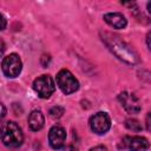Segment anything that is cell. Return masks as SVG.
<instances>
[{"label": "cell", "instance_id": "6", "mask_svg": "<svg viewBox=\"0 0 151 151\" xmlns=\"http://www.w3.org/2000/svg\"><path fill=\"white\" fill-rule=\"evenodd\" d=\"M90 127L97 134L106 133L111 127V119L106 112H97L90 118Z\"/></svg>", "mask_w": 151, "mask_h": 151}, {"label": "cell", "instance_id": "18", "mask_svg": "<svg viewBox=\"0 0 151 151\" xmlns=\"http://www.w3.org/2000/svg\"><path fill=\"white\" fill-rule=\"evenodd\" d=\"M64 151H78V149L77 147H74V146H72V145H68V146H66L65 147V150Z\"/></svg>", "mask_w": 151, "mask_h": 151}, {"label": "cell", "instance_id": "19", "mask_svg": "<svg viewBox=\"0 0 151 151\" xmlns=\"http://www.w3.org/2000/svg\"><path fill=\"white\" fill-rule=\"evenodd\" d=\"M146 125H147V126H146V129H147V130H150V113L146 116Z\"/></svg>", "mask_w": 151, "mask_h": 151}, {"label": "cell", "instance_id": "10", "mask_svg": "<svg viewBox=\"0 0 151 151\" xmlns=\"http://www.w3.org/2000/svg\"><path fill=\"white\" fill-rule=\"evenodd\" d=\"M104 20L110 25L112 26L113 28H125L127 21L125 19V17L122 14V13H118V12H113V13H106L104 15Z\"/></svg>", "mask_w": 151, "mask_h": 151}, {"label": "cell", "instance_id": "3", "mask_svg": "<svg viewBox=\"0 0 151 151\" xmlns=\"http://www.w3.org/2000/svg\"><path fill=\"white\" fill-rule=\"evenodd\" d=\"M57 84L65 94H71L79 88V83L74 76L66 68L60 70L57 74Z\"/></svg>", "mask_w": 151, "mask_h": 151}, {"label": "cell", "instance_id": "8", "mask_svg": "<svg viewBox=\"0 0 151 151\" xmlns=\"http://www.w3.org/2000/svg\"><path fill=\"white\" fill-rule=\"evenodd\" d=\"M122 145L124 149H129L131 151H145L149 149V140L142 136H126L122 140Z\"/></svg>", "mask_w": 151, "mask_h": 151}, {"label": "cell", "instance_id": "5", "mask_svg": "<svg viewBox=\"0 0 151 151\" xmlns=\"http://www.w3.org/2000/svg\"><path fill=\"white\" fill-rule=\"evenodd\" d=\"M33 88L40 98H50L55 91V85L48 74H42L33 81Z\"/></svg>", "mask_w": 151, "mask_h": 151}, {"label": "cell", "instance_id": "15", "mask_svg": "<svg viewBox=\"0 0 151 151\" xmlns=\"http://www.w3.org/2000/svg\"><path fill=\"white\" fill-rule=\"evenodd\" d=\"M5 27H6V19H5V17L0 13V31H2Z\"/></svg>", "mask_w": 151, "mask_h": 151}, {"label": "cell", "instance_id": "11", "mask_svg": "<svg viewBox=\"0 0 151 151\" xmlns=\"http://www.w3.org/2000/svg\"><path fill=\"white\" fill-rule=\"evenodd\" d=\"M45 124V118H44V114L41 113V111H38V110H34L29 113L28 116V126L31 130L33 131H39L42 129Z\"/></svg>", "mask_w": 151, "mask_h": 151}, {"label": "cell", "instance_id": "12", "mask_svg": "<svg viewBox=\"0 0 151 151\" xmlns=\"http://www.w3.org/2000/svg\"><path fill=\"white\" fill-rule=\"evenodd\" d=\"M125 126H126L129 130H132V131H134V132H139V131H142V129H143L142 124H140L137 119H131V118L125 120Z\"/></svg>", "mask_w": 151, "mask_h": 151}, {"label": "cell", "instance_id": "4", "mask_svg": "<svg viewBox=\"0 0 151 151\" xmlns=\"http://www.w3.org/2000/svg\"><path fill=\"white\" fill-rule=\"evenodd\" d=\"M21 68H22L21 59L15 53H12V54H8L7 57H5L1 63V70H2L4 74L8 78L18 77L21 72Z\"/></svg>", "mask_w": 151, "mask_h": 151}, {"label": "cell", "instance_id": "1", "mask_svg": "<svg viewBox=\"0 0 151 151\" xmlns=\"http://www.w3.org/2000/svg\"><path fill=\"white\" fill-rule=\"evenodd\" d=\"M103 41L106 44L109 50L120 60L127 63V64H136L138 61L137 53L132 50L130 45H127L125 41L119 39V37L113 35L111 33H103L101 34Z\"/></svg>", "mask_w": 151, "mask_h": 151}, {"label": "cell", "instance_id": "16", "mask_svg": "<svg viewBox=\"0 0 151 151\" xmlns=\"http://www.w3.org/2000/svg\"><path fill=\"white\" fill-rule=\"evenodd\" d=\"M5 50H6V46H5V42L0 39V57H2V54L5 53Z\"/></svg>", "mask_w": 151, "mask_h": 151}, {"label": "cell", "instance_id": "2", "mask_svg": "<svg viewBox=\"0 0 151 151\" xmlns=\"http://www.w3.org/2000/svg\"><path fill=\"white\" fill-rule=\"evenodd\" d=\"M1 142L8 147H19L24 142V134L19 125L14 122H5L0 126Z\"/></svg>", "mask_w": 151, "mask_h": 151}, {"label": "cell", "instance_id": "20", "mask_svg": "<svg viewBox=\"0 0 151 151\" xmlns=\"http://www.w3.org/2000/svg\"><path fill=\"white\" fill-rule=\"evenodd\" d=\"M150 33L147 34V37H146V44H147V48H150Z\"/></svg>", "mask_w": 151, "mask_h": 151}, {"label": "cell", "instance_id": "14", "mask_svg": "<svg viewBox=\"0 0 151 151\" xmlns=\"http://www.w3.org/2000/svg\"><path fill=\"white\" fill-rule=\"evenodd\" d=\"M6 116V107L4 106V104L0 101V124H2V120Z\"/></svg>", "mask_w": 151, "mask_h": 151}, {"label": "cell", "instance_id": "7", "mask_svg": "<svg viewBox=\"0 0 151 151\" xmlns=\"http://www.w3.org/2000/svg\"><path fill=\"white\" fill-rule=\"evenodd\" d=\"M118 100L122 104V106L125 109V111L129 112V113H138L142 109L139 99L131 92L124 91V92L119 93Z\"/></svg>", "mask_w": 151, "mask_h": 151}, {"label": "cell", "instance_id": "13", "mask_svg": "<svg viewBox=\"0 0 151 151\" xmlns=\"http://www.w3.org/2000/svg\"><path fill=\"white\" fill-rule=\"evenodd\" d=\"M64 107H61V106H53L51 110H50V116L52 117V118H59V117H61L63 116V113H64Z\"/></svg>", "mask_w": 151, "mask_h": 151}, {"label": "cell", "instance_id": "9", "mask_svg": "<svg viewBox=\"0 0 151 151\" xmlns=\"http://www.w3.org/2000/svg\"><path fill=\"white\" fill-rule=\"evenodd\" d=\"M65 140H66L65 129L60 125L52 126L48 132V142H50V145L52 146V149H55V150L61 149L65 145Z\"/></svg>", "mask_w": 151, "mask_h": 151}, {"label": "cell", "instance_id": "17", "mask_svg": "<svg viewBox=\"0 0 151 151\" xmlns=\"http://www.w3.org/2000/svg\"><path fill=\"white\" fill-rule=\"evenodd\" d=\"M90 151H107V149L105 147V146H101V145H99V146H96V147H92Z\"/></svg>", "mask_w": 151, "mask_h": 151}]
</instances>
